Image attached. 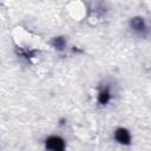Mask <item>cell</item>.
Returning a JSON list of instances; mask_svg holds the SVG:
<instances>
[{"mask_svg":"<svg viewBox=\"0 0 151 151\" xmlns=\"http://www.w3.org/2000/svg\"><path fill=\"white\" fill-rule=\"evenodd\" d=\"M127 28L132 35L139 39H146L150 34V26L147 19L143 15H133L127 21Z\"/></svg>","mask_w":151,"mask_h":151,"instance_id":"7a4b0ae2","label":"cell"},{"mask_svg":"<svg viewBox=\"0 0 151 151\" xmlns=\"http://www.w3.org/2000/svg\"><path fill=\"white\" fill-rule=\"evenodd\" d=\"M88 12L92 18H94L97 20H101L106 17L109 8L104 0H92L88 6Z\"/></svg>","mask_w":151,"mask_h":151,"instance_id":"52a82bcc","label":"cell"},{"mask_svg":"<svg viewBox=\"0 0 151 151\" xmlns=\"http://www.w3.org/2000/svg\"><path fill=\"white\" fill-rule=\"evenodd\" d=\"M116 97V88L111 80H101L96 90V105L99 109H106L112 104Z\"/></svg>","mask_w":151,"mask_h":151,"instance_id":"6da1fadb","label":"cell"},{"mask_svg":"<svg viewBox=\"0 0 151 151\" xmlns=\"http://www.w3.org/2000/svg\"><path fill=\"white\" fill-rule=\"evenodd\" d=\"M42 145L44 149L47 151H64L67 147V140L61 134L51 133L44 138Z\"/></svg>","mask_w":151,"mask_h":151,"instance_id":"3957f363","label":"cell"},{"mask_svg":"<svg viewBox=\"0 0 151 151\" xmlns=\"http://www.w3.org/2000/svg\"><path fill=\"white\" fill-rule=\"evenodd\" d=\"M59 122H60V123H59V125H60V126H63V125H65V123H66V119H65V118H63V119H60Z\"/></svg>","mask_w":151,"mask_h":151,"instance_id":"ba28073f","label":"cell"},{"mask_svg":"<svg viewBox=\"0 0 151 151\" xmlns=\"http://www.w3.org/2000/svg\"><path fill=\"white\" fill-rule=\"evenodd\" d=\"M14 53L20 61L27 65H31L38 58L39 50L34 47H29V46H17L14 48Z\"/></svg>","mask_w":151,"mask_h":151,"instance_id":"277c9868","label":"cell"},{"mask_svg":"<svg viewBox=\"0 0 151 151\" xmlns=\"http://www.w3.org/2000/svg\"><path fill=\"white\" fill-rule=\"evenodd\" d=\"M48 45L58 54H63L70 50L68 39L66 35H63V34H58V35L52 37L48 41Z\"/></svg>","mask_w":151,"mask_h":151,"instance_id":"8992f818","label":"cell"},{"mask_svg":"<svg viewBox=\"0 0 151 151\" xmlns=\"http://www.w3.org/2000/svg\"><path fill=\"white\" fill-rule=\"evenodd\" d=\"M112 139L120 146H130L132 144L133 137L132 132L126 126H117L112 132Z\"/></svg>","mask_w":151,"mask_h":151,"instance_id":"5b68a950","label":"cell"}]
</instances>
